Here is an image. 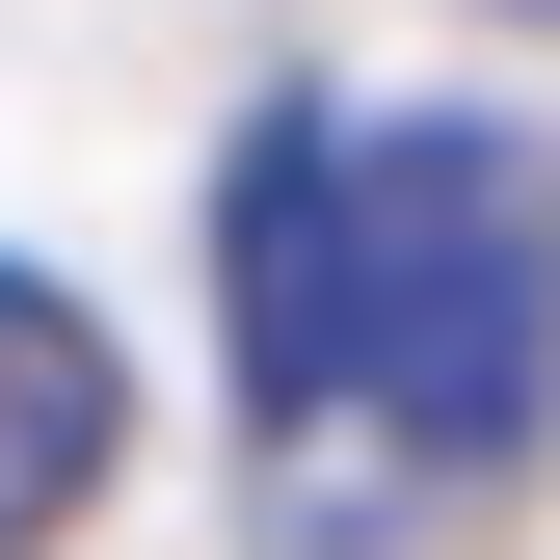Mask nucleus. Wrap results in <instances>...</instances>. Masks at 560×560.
<instances>
[{
    "label": "nucleus",
    "instance_id": "f257e3e1",
    "mask_svg": "<svg viewBox=\"0 0 560 560\" xmlns=\"http://www.w3.org/2000/svg\"><path fill=\"white\" fill-rule=\"evenodd\" d=\"M347 400L400 454H534L560 400V161L534 133H347Z\"/></svg>",
    "mask_w": 560,
    "mask_h": 560
},
{
    "label": "nucleus",
    "instance_id": "f03ea898",
    "mask_svg": "<svg viewBox=\"0 0 560 560\" xmlns=\"http://www.w3.org/2000/svg\"><path fill=\"white\" fill-rule=\"evenodd\" d=\"M241 400H267V428L347 400V133L320 107L241 133Z\"/></svg>",
    "mask_w": 560,
    "mask_h": 560
},
{
    "label": "nucleus",
    "instance_id": "7ed1b4c3",
    "mask_svg": "<svg viewBox=\"0 0 560 560\" xmlns=\"http://www.w3.org/2000/svg\"><path fill=\"white\" fill-rule=\"evenodd\" d=\"M107 454H133V347L54 294V267H0V560H54L107 508Z\"/></svg>",
    "mask_w": 560,
    "mask_h": 560
},
{
    "label": "nucleus",
    "instance_id": "20e7f679",
    "mask_svg": "<svg viewBox=\"0 0 560 560\" xmlns=\"http://www.w3.org/2000/svg\"><path fill=\"white\" fill-rule=\"evenodd\" d=\"M534 27H560V0H534Z\"/></svg>",
    "mask_w": 560,
    "mask_h": 560
}]
</instances>
